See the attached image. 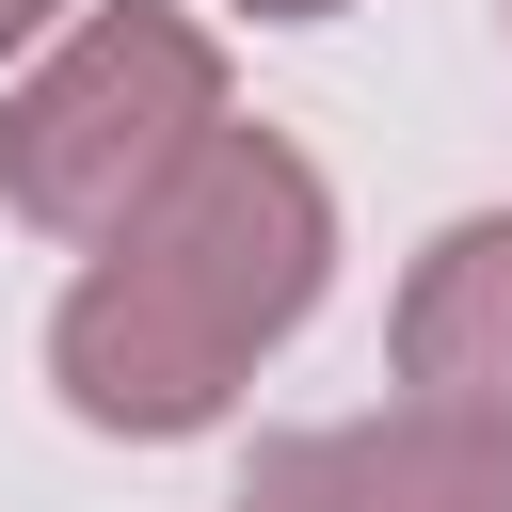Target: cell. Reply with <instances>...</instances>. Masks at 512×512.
Returning <instances> with one entry per match:
<instances>
[{
  "instance_id": "cell-2",
  "label": "cell",
  "mask_w": 512,
  "mask_h": 512,
  "mask_svg": "<svg viewBox=\"0 0 512 512\" xmlns=\"http://www.w3.org/2000/svg\"><path fill=\"white\" fill-rule=\"evenodd\" d=\"M224 128V48L176 0H80L0 80V208L48 240H112L192 144Z\"/></svg>"
},
{
  "instance_id": "cell-1",
  "label": "cell",
  "mask_w": 512,
  "mask_h": 512,
  "mask_svg": "<svg viewBox=\"0 0 512 512\" xmlns=\"http://www.w3.org/2000/svg\"><path fill=\"white\" fill-rule=\"evenodd\" d=\"M336 288V192L288 128H208L112 240H80V288L48 304V384L80 432L176 448L240 416V384L320 320Z\"/></svg>"
},
{
  "instance_id": "cell-5",
  "label": "cell",
  "mask_w": 512,
  "mask_h": 512,
  "mask_svg": "<svg viewBox=\"0 0 512 512\" xmlns=\"http://www.w3.org/2000/svg\"><path fill=\"white\" fill-rule=\"evenodd\" d=\"M64 16H80V0H0V64H32V48L64 32Z\"/></svg>"
},
{
  "instance_id": "cell-7",
  "label": "cell",
  "mask_w": 512,
  "mask_h": 512,
  "mask_svg": "<svg viewBox=\"0 0 512 512\" xmlns=\"http://www.w3.org/2000/svg\"><path fill=\"white\" fill-rule=\"evenodd\" d=\"M496 16H512V0H496Z\"/></svg>"
},
{
  "instance_id": "cell-6",
  "label": "cell",
  "mask_w": 512,
  "mask_h": 512,
  "mask_svg": "<svg viewBox=\"0 0 512 512\" xmlns=\"http://www.w3.org/2000/svg\"><path fill=\"white\" fill-rule=\"evenodd\" d=\"M240 16H352V0H240Z\"/></svg>"
},
{
  "instance_id": "cell-3",
  "label": "cell",
  "mask_w": 512,
  "mask_h": 512,
  "mask_svg": "<svg viewBox=\"0 0 512 512\" xmlns=\"http://www.w3.org/2000/svg\"><path fill=\"white\" fill-rule=\"evenodd\" d=\"M224 512H512V432L432 416V400L320 416V432H272Z\"/></svg>"
},
{
  "instance_id": "cell-4",
  "label": "cell",
  "mask_w": 512,
  "mask_h": 512,
  "mask_svg": "<svg viewBox=\"0 0 512 512\" xmlns=\"http://www.w3.org/2000/svg\"><path fill=\"white\" fill-rule=\"evenodd\" d=\"M384 352H400V400L512 432V208H464V224H432V240H416Z\"/></svg>"
}]
</instances>
